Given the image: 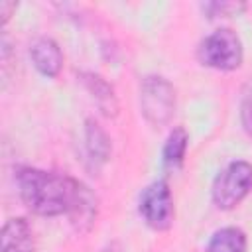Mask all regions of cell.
Returning <instances> with one entry per match:
<instances>
[{
  "mask_svg": "<svg viewBox=\"0 0 252 252\" xmlns=\"http://www.w3.org/2000/svg\"><path fill=\"white\" fill-rule=\"evenodd\" d=\"M18 193L22 203L35 215L41 217H59L71 215L77 207L85 183L35 167H22L16 173Z\"/></svg>",
  "mask_w": 252,
  "mask_h": 252,
  "instance_id": "cell-1",
  "label": "cell"
},
{
  "mask_svg": "<svg viewBox=\"0 0 252 252\" xmlns=\"http://www.w3.org/2000/svg\"><path fill=\"white\" fill-rule=\"evenodd\" d=\"M201 65L217 71H234L242 65L244 49L238 33L230 28H219L201 39L197 47Z\"/></svg>",
  "mask_w": 252,
  "mask_h": 252,
  "instance_id": "cell-2",
  "label": "cell"
},
{
  "mask_svg": "<svg viewBox=\"0 0 252 252\" xmlns=\"http://www.w3.org/2000/svg\"><path fill=\"white\" fill-rule=\"evenodd\" d=\"M252 191V163L244 159L230 161L213 181L211 199L217 209L230 211L242 203V199Z\"/></svg>",
  "mask_w": 252,
  "mask_h": 252,
  "instance_id": "cell-3",
  "label": "cell"
},
{
  "mask_svg": "<svg viewBox=\"0 0 252 252\" xmlns=\"http://www.w3.org/2000/svg\"><path fill=\"white\" fill-rule=\"evenodd\" d=\"M140 110L148 124L156 128L165 126L175 112L173 85L159 75L144 77L140 83Z\"/></svg>",
  "mask_w": 252,
  "mask_h": 252,
  "instance_id": "cell-4",
  "label": "cell"
},
{
  "mask_svg": "<svg viewBox=\"0 0 252 252\" xmlns=\"http://www.w3.org/2000/svg\"><path fill=\"white\" fill-rule=\"evenodd\" d=\"M138 213L154 230H167L175 219V205L169 183L165 179L152 181L138 197Z\"/></svg>",
  "mask_w": 252,
  "mask_h": 252,
  "instance_id": "cell-5",
  "label": "cell"
},
{
  "mask_svg": "<svg viewBox=\"0 0 252 252\" xmlns=\"http://www.w3.org/2000/svg\"><path fill=\"white\" fill-rule=\"evenodd\" d=\"M33 250H35V236L32 224L22 217L8 219L0 234V252H33Z\"/></svg>",
  "mask_w": 252,
  "mask_h": 252,
  "instance_id": "cell-6",
  "label": "cell"
},
{
  "mask_svg": "<svg viewBox=\"0 0 252 252\" xmlns=\"http://www.w3.org/2000/svg\"><path fill=\"white\" fill-rule=\"evenodd\" d=\"M30 57L33 67L43 77H57L63 67V53L55 39L51 37H37L30 47Z\"/></svg>",
  "mask_w": 252,
  "mask_h": 252,
  "instance_id": "cell-7",
  "label": "cell"
},
{
  "mask_svg": "<svg viewBox=\"0 0 252 252\" xmlns=\"http://www.w3.org/2000/svg\"><path fill=\"white\" fill-rule=\"evenodd\" d=\"M79 77H81L83 87L89 91V94L93 96L94 104L98 106V110H100L104 116L114 118V116L118 114V98H116V94H114L112 85H110L104 77H100V75H96V73H89V71L81 73Z\"/></svg>",
  "mask_w": 252,
  "mask_h": 252,
  "instance_id": "cell-8",
  "label": "cell"
},
{
  "mask_svg": "<svg viewBox=\"0 0 252 252\" xmlns=\"http://www.w3.org/2000/svg\"><path fill=\"white\" fill-rule=\"evenodd\" d=\"M85 148H87V154L93 159V163H104V161H108V158L112 154L110 136L93 118H89L85 122Z\"/></svg>",
  "mask_w": 252,
  "mask_h": 252,
  "instance_id": "cell-9",
  "label": "cell"
},
{
  "mask_svg": "<svg viewBox=\"0 0 252 252\" xmlns=\"http://www.w3.org/2000/svg\"><path fill=\"white\" fill-rule=\"evenodd\" d=\"M248 238L238 226H224L213 232L207 242V252H246Z\"/></svg>",
  "mask_w": 252,
  "mask_h": 252,
  "instance_id": "cell-10",
  "label": "cell"
},
{
  "mask_svg": "<svg viewBox=\"0 0 252 252\" xmlns=\"http://www.w3.org/2000/svg\"><path fill=\"white\" fill-rule=\"evenodd\" d=\"M94 219H96V197H94V193L85 185L77 207H75L73 213L69 215V220H71L73 228L83 234V232H89V230L93 228Z\"/></svg>",
  "mask_w": 252,
  "mask_h": 252,
  "instance_id": "cell-11",
  "label": "cell"
},
{
  "mask_svg": "<svg viewBox=\"0 0 252 252\" xmlns=\"http://www.w3.org/2000/svg\"><path fill=\"white\" fill-rule=\"evenodd\" d=\"M187 144H189V136L185 132V128H173L163 144L161 150V161L165 167L169 169H177L183 165L185 154H187Z\"/></svg>",
  "mask_w": 252,
  "mask_h": 252,
  "instance_id": "cell-12",
  "label": "cell"
},
{
  "mask_svg": "<svg viewBox=\"0 0 252 252\" xmlns=\"http://www.w3.org/2000/svg\"><path fill=\"white\" fill-rule=\"evenodd\" d=\"M246 10L244 2H205L203 12L209 18H228V16H238L240 12Z\"/></svg>",
  "mask_w": 252,
  "mask_h": 252,
  "instance_id": "cell-13",
  "label": "cell"
},
{
  "mask_svg": "<svg viewBox=\"0 0 252 252\" xmlns=\"http://www.w3.org/2000/svg\"><path fill=\"white\" fill-rule=\"evenodd\" d=\"M240 124L244 132L252 138V77L246 81L240 96Z\"/></svg>",
  "mask_w": 252,
  "mask_h": 252,
  "instance_id": "cell-14",
  "label": "cell"
},
{
  "mask_svg": "<svg viewBox=\"0 0 252 252\" xmlns=\"http://www.w3.org/2000/svg\"><path fill=\"white\" fill-rule=\"evenodd\" d=\"M12 12H16V2H0V16H2V24H6L12 16Z\"/></svg>",
  "mask_w": 252,
  "mask_h": 252,
  "instance_id": "cell-15",
  "label": "cell"
},
{
  "mask_svg": "<svg viewBox=\"0 0 252 252\" xmlns=\"http://www.w3.org/2000/svg\"><path fill=\"white\" fill-rule=\"evenodd\" d=\"M102 252H120V248H118L116 244H110V246H108V248H104Z\"/></svg>",
  "mask_w": 252,
  "mask_h": 252,
  "instance_id": "cell-16",
  "label": "cell"
}]
</instances>
